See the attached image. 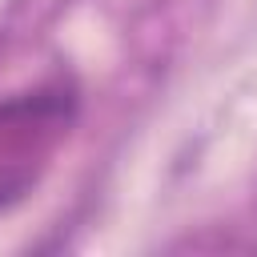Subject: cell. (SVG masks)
Wrapping results in <instances>:
<instances>
[{
  "label": "cell",
  "instance_id": "6da1fadb",
  "mask_svg": "<svg viewBox=\"0 0 257 257\" xmlns=\"http://www.w3.org/2000/svg\"><path fill=\"white\" fill-rule=\"evenodd\" d=\"M76 108L80 96L68 80L36 84L20 96L0 100V213L36 189L48 157L68 137Z\"/></svg>",
  "mask_w": 257,
  "mask_h": 257
}]
</instances>
